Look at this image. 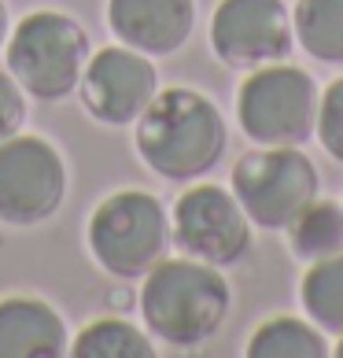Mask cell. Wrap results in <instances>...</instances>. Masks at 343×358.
Listing matches in <instances>:
<instances>
[{"mask_svg":"<svg viewBox=\"0 0 343 358\" xmlns=\"http://www.w3.org/2000/svg\"><path fill=\"white\" fill-rule=\"evenodd\" d=\"M137 155L163 181H200L229 148V129L218 103L189 85L159 89L137 118Z\"/></svg>","mask_w":343,"mask_h":358,"instance_id":"6da1fadb","label":"cell"},{"mask_svg":"<svg viewBox=\"0 0 343 358\" xmlns=\"http://www.w3.org/2000/svg\"><path fill=\"white\" fill-rule=\"evenodd\" d=\"M140 317L152 340L189 351L214 340L233 307L226 273L200 259H163L140 277Z\"/></svg>","mask_w":343,"mask_h":358,"instance_id":"7a4b0ae2","label":"cell"},{"mask_svg":"<svg viewBox=\"0 0 343 358\" xmlns=\"http://www.w3.org/2000/svg\"><path fill=\"white\" fill-rule=\"evenodd\" d=\"M96 266L115 281H140L155 262L166 259L174 233L159 196L144 189H118L100 200L85 229Z\"/></svg>","mask_w":343,"mask_h":358,"instance_id":"3957f363","label":"cell"},{"mask_svg":"<svg viewBox=\"0 0 343 358\" xmlns=\"http://www.w3.org/2000/svg\"><path fill=\"white\" fill-rule=\"evenodd\" d=\"M8 74L22 85L26 96L56 103L71 96L82 82V71L92 56L89 34L63 11H34L8 37Z\"/></svg>","mask_w":343,"mask_h":358,"instance_id":"277c9868","label":"cell"},{"mask_svg":"<svg viewBox=\"0 0 343 358\" xmlns=\"http://www.w3.org/2000/svg\"><path fill=\"white\" fill-rule=\"evenodd\" d=\"M321 89L295 63H266L247 71L236 89V122L251 144H295L302 148L318 126Z\"/></svg>","mask_w":343,"mask_h":358,"instance_id":"5b68a950","label":"cell"},{"mask_svg":"<svg viewBox=\"0 0 343 358\" xmlns=\"http://www.w3.org/2000/svg\"><path fill=\"white\" fill-rule=\"evenodd\" d=\"M229 189L255 229L284 233L288 222L321 192V174L295 144H258L233 163Z\"/></svg>","mask_w":343,"mask_h":358,"instance_id":"8992f818","label":"cell"},{"mask_svg":"<svg viewBox=\"0 0 343 358\" xmlns=\"http://www.w3.org/2000/svg\"><path fill=\"white\" fill-rule=\"evenodd\" d=\"M67 200V163L37 134L0 141V222L26 229L48 222Z\"/></svg>","mask_w":343,"mask_h":358,"instance_id":"52a82bcc","label":"cell"},{"mask_svg":"<svg viewBox=\"0 0 343 358\" xmlns=\"http://www.w3.org/2000/svg\"><path fill=\"white\" fill-rule=\"evenodd\" d=\"M170 233H174L181 255L226 270L251 251L255 225L244 215L233 189L200 181L177 196L174 215H170Z\"/></svg>","mask_w":343,"mask_h":358,"instance_id":"ba28073f","label":"cell"},{"mask_svg":"<svg viewBox=\"0 0 343 358\" xmlns=\"http://www.w3.org/2000/svg\"><path fill=\"white\" fill-rule=\"evenodd\" d=\"M210 48L233 71L281 63L295 48L292 8L284 0H218L210 15Z\"/></svg>","mask_w":343,"mask_h":358,"instance_id":"9c48e42d","label":"cell"},{"mask_svg":"<svg viewBox=\"0 0 343 358\" xmlns=\"http://www.w3.org/2000/svg\"><path fill=\"white\" fill-rule=\"evenodd\" d=\"M78 89H82V108L96 122L133 126L159 92V71L144 52L129 45H108L89 56Z\"/></svg>","mask_w":343,"mask_h":358,"instance_id":"30bf717a","label":"cell"},{"mask_svg":"<svg viewBox=\"0 0 343 358\" xmlns=\"http://www.w3.org/2000/svg\"><path fill=\"white\" fill-rule=\"evenodd\" d=\"M108 26L118 45L174 56L196 30V0H108Z\"/></svg>","mask_w":343,"mask_h":358,"instance_id":"8fae6325","label":"cell"},{"mask_svg":"<svg viewBox=\"0 0 343 358\" xmlns=\"http://www.w3.org/2000/svg\"><path fill=\"white\" fill-rule=\"evenodd\" d=\"M71 348L63 314L37 296L0 299V358H59Z\"/></svg>","mask_w":343,"mask_h":358,"instance_id":"7c38bea8","label":"cell"},{"mask_svg":"<svg viewBox=\"0 0 343 358\" xmlns=\"http://www.w3.org/2000/svg\"><path fill=\"white\" fill-rule=\"evenodd\" d=\"M325 355H333L328 333H321L310 317L295 314L266 317L247 340V358H325Z\"/></svg>","mask_w":343,"mask_h":358,"instance_id":"4fadbf2b","label":"cell"},{"mask_svg":"<svg viewBox=\"0 0 343 358\" xmlns=\"http://www.w3.org/2000/svg\"><path fill=\"white\" fill-rule=\"evenodd\" d=\"M288 248L299 262H318L343 251V203L314 196V200L288 222Z\"/></svg>","mask_w":343,"mask_h":358,"instance_id":"5bb4252c","label":"cell"},{"mask_svg":"<svg viewBox=\"0 0 343 358\" xmlns=\"http://www.w3.org/2000/svg\"><path fill=\"white\" fill-rule=\"evenodd\" d=\"M292 30L310 59L343 67V0H295Z\"/></svg>","mask_w":343,"mask_h":358,"instance_id":"9a60e30c","label":"cell"},{"mask_svg":"<svg viewBox=\"0 0 343 358\" xmlns=\"http://www.w3.org/2000/svg\"><path fill=\"white\" fill-rule=\"evenodd\" d=\"M299 303L321 333L343 336V251L307 262V273L299 281Z\"/></svg>","mask_w":343,"mask_h":358,"instance_id":"2e32d148","label":"cell"},{"mask_svg":"<svg viewBox=\"0 0 343 358\" xmlns=\"http://www.w3.org/2000/svg\"><path fill=\"white\" fill-rule=\"evenodd\" d=\"M74 358H155L148 329H137L126 317H96L71 340Z\"/></svg>","mask_w":343,"mask_h":358,"instance_id":"e0dca14e","label":"cell"},{"mask_svg":"<svg viewBox=\"0 0 343 358\" xmlns=\"http://www.w3.org/2000/svg\"><path fill=\"white\" fill-rule=\"evenodd\" d=\"M314 137H318V144L325 148V155H333L336 163H343V78H336V82L321 92Z\"/></svg>","mask_w":343,"mask_h":358,"instance_id":"ac0fdd59","label":"cell"},{"mask_svg":"<svg viewBox=\"0 0 343 358\" xmlns=\"http://www.w3.org/2000/svg\"><path fill=\"white\" fill-rule=\"evenodd\" d=\"M26 122V92L11 74L0 71V141L19 134Z\"/></svg>","mask_w":343,"mask_h":358,"instance_id":"d6986e66","label":"cell"},{"mask_svg":"<svg viewBox=\"0 0 343 358\" xmlns=\"http://www.w3.org/2000/svg\"><path fill=\"white\" fill-rule=\"evenodd\" d=\"M8 45V8H4V0H0V48Z\"/></svg>","mask_w":343,"mask_h":358,"instance_id":"ffe728a7","label":"cell"},{"mask_svg":"<svg viewBox=\"0 0 343 358\" xmlns=\"http://www.w3.org/2000/svg\"><path fill=\"white\" fill-rule=\"evenodd\" d=\"M333 355H336V358H343V336H336V348H333Z\"/></svg>","mask_w":343,"mask_h":358,"instance_id":"44dd1931","label":"cell"}]
</instances>
